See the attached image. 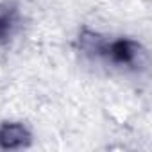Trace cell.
<instances>
[{
	"label": "cell",
	"mask_w": 152,
	"mask_h": 152,
	"mask_svg": "<svg viewBox=\"0 0 152 152\" xmlns=\"http://www.w3.org/2000/svg\"><path fill=\"white\" fill-rule=\"evenodd\" d=\"M81 48L88 54L102 57L104 61L115 66L136 68L145 61V48L138 41L129 38H118L107 41L99 34L84 32L81 36Z\"/></svg>",
	"instance_id": "1"
},
{
	"label": "cell",
	"mask_w": 152,
	"mask_h": 152,
	"mask_svg": "<svg viewBox=\"0 0 152 152\" xmlns=\"http://www.w3.org/2000/svg\"><path fill=\"white\" fill-rule=\"evenodd\" d=\"M31 131L20 122H4L0 125V148L18 150L31 145Z\"/></svg>",
	"instance_id": "2"
},
{
	"label": "cell",
	"mask_w": 152,
	"mask_h": 152,
	"mask_svg": "<svg viewBox=\"0 0 152 152\" xmlns=\"http://www.w3.org/2000/svg\"><path fill=\"white\" fill-rule=\"evenodd\" d=\"M9 27H11V18L0 16V38H4L9 32Z\"/></svg>",
	"instance_id": "3"
}]
</instances>
